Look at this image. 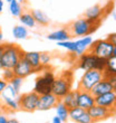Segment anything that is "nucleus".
<instances>
[{"mask_svg": "<svg viewBox=\"0 0 116 123\" xmlns=\"http://www.w3.org/2000/svg\"><path fill=\"white\" fill-rule=\"evenodd\" d=\"M74 75L70 71H64L58 77L55 78L52 86V93L61 100L69 91H71Z\"/></svg>", "mask_w": 116, "mask_h": 123, "instance_id": "1", "label": "nucleus"}, {"mask_svg": "<svg viewBox=\"0 0 116 123\" xmlns=\"http://www.w3.org/2000/svg\"><path fill=\"white\" fill-rule=\"evenodd\" d=\"M99 27V24L90 23L86 18H81L69 24L67 27L71 37H85L95 32Z\"/></svg>", "mask_w": 116, "mask_h": 123, "instance_id": "2", "label": "nucleus"}, {"mask_svg": "<svg viewBox=\"0 0 116 123\" xmlns=\"http://www.w3.org/2000/svg\"><path fill=\"white\" fill-rule=\"evenodd\" d=\"M25 52L18 45L15 44H6V49L1 56V67L13 68L17 63L23 57Z\"/></svg>", "mask_w": 116, "mask_h": 123, "instance_id": "3", "label": "nucleus"}, {"mask_svg": "<svg viewBox=\"0 0 116 123\" xmlns=\"http://www.w3.org/2000/svg\"><path fill=\"white\" fill-rule=\"evenodd\" d=\"M104 76V72L97 71V69H89L85 71V73L81 76V81L78 83V91H87L90 92V90L95 86L99 81H102Z\"/></svg>", "mask_w": 116, "mask_h": 123, "instance_id": "4", "label": "nucleus"}, {"mask_svg": "<svg viewBox=\"0 0 116 123\" xmlns=\"http://www.w3.org/2000/svg\"><path fill=\"white\" fill-rule=\"evenodd\" d=\"M55 78H56V76L54 75L52 72L44 71V74L39 75L38 77L36 78L34 91L38 94V95H44V94L52 93V86L54 81H55Z\"/></svg>", "mask_w": 116, "mask_h": 123, "instance_id": "5", "label": "nucleus"}, {"mask_svg": "<svg viewBox=\"0 0 116 123\" xmlns=\"http://www.w3.org/2000/svg\"><path fill=\"white\" fill-rule=\"evenodd\" d=\"M113 48L114 45H112L107 39H97L90 45L88 52L97 57L108 59L113 56Z\"/></svg>", "mask_w": 116, "mask_h": 123, "instance_id": "6", "label": "nucleus"}, {"mask_svg": "<svg viewBox=\"0 0 116 123\" xmlns=\"http://www.w3.org/2000/svg\"><path fill=\"white\" fill-rule=\"evenodd\" d=\"M39 95L35 91L23 93V95L18 96V103H19V110L23 112H35L37 111V103H38Z\"/></svg>", "mask_w": 116, "mask_h": 123, "instance_id": "7", "label": "nucleus"}, {"mask_svg": "<svg viewBox=\"0 0 116 123\" xmlns=\"http://www.w3.org/2000/svg\"><path fill=\"white\" fill-rule=\"evenodd\" d=\"M88 113H89V115L92 117L94 123L104 121V120H106V119H108V117H113L114 114H116L114 110H110V109H107V107L100 106L98 104H95L94 106L90 107L89 110H88Z\"/></svg>", "mask_w": 116, "mask_h": 123, "instance_id": "8", "label": "nucleus"}, {"mask_svg": "<svg viewBox=\"0 0 116 123\" xmlns=\"http://www.w3.org/2000/svg\"><path fill=\"white\" fill-rule=\"evenodd\" d=\"M59 98L56 97L52 93L39 95L38 103H37V111H48L52 107H55L59 102Z\"/></svg>", "mask_w": 116, "mask_h": 123, "instance_id": "9", "label": "nucleus"}, {"mask_svg": "<svg viewBox=\"0 0 116 123\" xmlns=\"http://www.w3.org/2000/svg\"><path fill=\"white\" fill-rule=\"evenodd\" d=\"M95 104H98L100 106L114 110L116 113V92L110 91L108 93L95 96Z\"/></svg>", "mask_w": 116, "mask_h": 123, "instance_id": "10", "label": "nucleus"}, {"mask_svg": "<svg viewBox=\"0 0 116 123\" xmlns=\"http://www.w3.org/2000/svg\"><path fill=\"white\" fill-rule=\"evenodd\" d=\"M97 56H95L92 53L87 52L78 57L77 61V67L83 71H89V69H95Z\"/></svg>", "mask_w": 116, "mask_h": 123, "instance_id": "11", "label": "nucleus"}, {"mask_svg": "<svg viewBox=\"0 0 116 123\" xmlns=\"http://www.w3.org/2000/svg\"><path fill=\"white\" fill-rule=\"evenodd\" d=\"M104 12H105V8L95 5V6L90 7L85 11L84 13V18H86L87 20H89L90 23L94 24H99L102 23V19L104 17Z\"/></svg>", "mask_w": 116, "mask_h": 123, "instance_id": "12", "label": "nucleus"}, {"mask_svg": "<svg viewBox=\"0 0 116 123\" xmlns=\"http://www.w3.org/2000/svg\"><path fill=\"white\" fill-rule=\"evenodd\" d=\"M12 69H13V73H15V76H18V77H21V78H26L28 77L29 75H31L32 73H35L32 67L29 65V63L23 57L17 63V65Z\"/></svg>", "mask_w": 116, "mask_h": 123, "instance_id": "13", "label": "nucleus"}, {"mask_svg": "<svg viewBox=\"0 0 116 123\" xmlns=\"http://www.w3.org/2000/svg\"><path fill=\"white\" fill-rule=\"evenodd\" d=\"M94 105H95V96L93 94L87 91H79V94H78V106L88 111Z\"/></svg>", "mask_w": 116, "mask_h": 123, "instance_id": "14", "label": "nucleus"}, {"mask_svg": "<svg viewBox=\"0 0 116 123\" xmlns=\"http://www.w3.org/2000/svg\"><path fill=\"white\" fill-rule=\"evenodd\" d=\"M23 58L29 63V65L32 67L35 73L44 69L41 63H40V53L39 52H25Z\"/></svg>", "mask_w": 116, "mask_h": 123, "instance_id": "15", "label": "nucleus"}, {"mask_svg": "<svg viewBox=\"0 0 116 123\" xmlns=\"http://www.w3.org/2000/svg\"><path fill=\"white\" fill-rule=\"evenodd\" d=\"M93 38L90 36H85V37H81V39L76 40V52H75L74 55L76 57H79L83 54L88 52L90 45L93 44Z\"/></svg>", "mask_w": 116, "mask_h": 123, "instance_id": "16", "label": "nucleus"}, {"mask_svg": "<svg viewBox=\"0 0 116 123\" xmlns=\"http://www.w3.org/2000/svg\"><path fill=\"white\" fill-rule=\"evenodd\" d=\"M110 91H113V87H112L110 83L108 82V80L105 77V78H103L102 81L98 82V83L90 90V93L93 94L94 96H98V95L108 93V92H110Z\"/></svg>", "mask_w": 116, "mask_h": 123, "instance_id": "17", "label": "nucleus"}, {"mask_svg": "<svg viewBox=\"0 0 116 123\" xmlns=\"http://www.w3.org/2000/svg\"><path fill=\"white\" fill-rule=\"evenodd\" d=\"M78 94H79L78 90H71V91L68 92L60 101L69 110H71V109L78 106Z\"/></svg>", "mask_w": 116, "mask_h": 123, "instance_id": "18", "label": "nucleus"}, {"mask_svg": "<svg viewBox=\"0 0 116 123\" xmlns=\"http://www.w3.org/2000/svg\"><path fill=\"white\" fill-rule=\"evenodd\" d=\"M69 37H71L70 34H69L67 28H65V29H59L52 32V34H49L47 36V39L59 43V42H65V40H69Z\"/></svg>", "mask_w": 116, "mask_h": 123, "instance_id": "19", "label": "nucleus"}, {"mask_svg": "<svg viewBox=\"0 0 116 123\" xmlns=\"http://www.w3.org/2000/svg\"><path fill=\"white\" fill-rule=\"evenodd\" d=\"M2 97V101L6 107H8L11 111H18L19 110V103H18V98H15L11 95H7L5 92L0 94Z\"/></svg>", "mask_w": 116, "mask_h": 123, "instance_id": "20", "label": "nucleus"}, {"mask_svg": "<svg viewBox=\"0 0 116 123\" xmlns=\"http://www.w3.org/2000/svg\"><path fill=\"white\" fill-rule=\"evenodd\" d=\"M55 109H56L57 117H59L63 122H67V120L69 119V109H68L61 101L58 102L57 105L55 106Z\"/></svg>", "mask_w": 116, "mask_h": 123, "instance_id": "21", "label": "nucleus"}, {"mask_svg": "<svg viewBox=\"0 0 116 123\" xmlns=\"http://www.w3.org/2000/svg\"><path fill=\"white\" fill-rule=\"evenodd\" d=\"M19 20L23 26L29 27V28H34L36 26V24H37L34 16H32L31 11H23V13L19 17Z\"/></svg>", "mask_w": 116, "mask_h": 123, "instance_id": "22", "label": "nucleus"}, {"mask_svg": "<svg viewBox=\"0 0 116 123\" xmlns=\"http://www.w3.org/2000/svg\"><path fill=\"white\" fill-rule=\"evenodd\" d=\"M31 13H32V16H34V18H35L36 23L41 25V26H47L49 24V21H50L49 18L47 17V15L45 12H42L41 10L34 9V10H31Z\"/></svg>", "mask_w": 116, "mask_h": 123, "instance_id": "23", "label": "nucleus"}, {"mask_svg": "<svg viewBox=\"0 0 116 123\" xmlns=\"http://www.w3.org/2000/svg\"><path fill=\"white\" fill-rule=\"evenodd\" d=\"M12 36L16 39H26L28 37V30L23 25H17L12 28Z\"/></svg>", "mask_w": 116, "mask_h": 123, "instance_id": "24", "label": "nucleus"}, {"mask_svg": "<svg viewBox=\"0 0 116 123\" xmlns=\"http://www.w3.org/2000/svg\"><path fill=\"white\" fill-rule=\"evenodd\" d=\"M9 11L13 17H20V15L23 13L21 3L18 2V0H11L9 2Z\"/></svg>", "mask_w": 116, "mask_h": 123, "instance_id": "25", "label": "nucleus"}, {"mask_svg": "<svg viewBox=\"0 0 116 123\" xmlns=\"http://www.w3.org/2000/svg\"><path fill=\"white\" fill-rule=\"evenodd\" d=\"M113 74H116V57L112 56L107 59V66L106 69L104 71V76L107 77V76Z\"/></svg>", "mask_w": 116, "mask_h": 123, "instance_id": "26", "label": "nucleus"}, {"mask_svg": "<svg viewBox=\"0 0 116 123\" xmlns=\"http://www.w3.org/2000/svg\"><path fill=\"white\" fill-rule=\"evenodd\" d=\"M0 77L9 83V82L15 77L13 69L12 68H1V69H0Z\"/></svg>", "mask_w": 116, "mask_h": 123, "instance_id": "27", "label": "nucleus"}, {"mask_svg": "<svg viewBox=\"0 0 116 123\" xmlns=\"http://www.w3.org/2000/svg\"><path fill=\"white\" fill-rule=\"evenodd\" d=\"M85 111L86 110H84V109H81V107H79V106L71 109V110H69V119H70L71 121L76 122V121L81 117V115L84 113Z\"/></svg>", "mask_w": 116, "mask_h": 123, "instance_id": "28", "label": "nucleus"}, {"mask_svg": "<svg viewBox=\"0 0 116 123\" xmlns=\"http://www.w3.org/2000/svg\"><path fill=\"white\" fill-rule=\"evenodd\" d=\"M58 46H60L63 48H66L67 50L71 53V54H75L76 52V42H70V40H65V42H59L57 43Z\"/></svg>", "mask_w": 116, "mask_h": 123, "instance_id": "29", "label": "nucleus"}, {"mask_svg": "<svg viewBox=\"0 0 116 123\" xmlns=\"http://www.w3.org/2000/svg\"><path fill=\"white\" fill-rule=\"evenodd\" d=\"M52 62V54L49 52H42L40 53V63H41L42 67L46 68L50 65Z\"/></svg>", "mask_w": 116, "mask_h": 123, "instance_id": "30", "label": "nucleus"}, {"mask_svg": "<svg viewBox=\"0 0 116 123\" xmlns=\"http://www.w3.org/2000/svg\"><path fill=\"white\" fill-rule=\"evenodd\" d=\"M23 80L25 78H21V77H18V76H15V77L11 80V81L9 82V84L12 86L15 90H16L17 92H19L20 87H21V85H23Z\"/></svg>", "mask_w": 116, "mask_h": 123, "instance_id": "31", "label": "nucleus"}, {"mask_svg": "<svg viewBox=\"0 0 116 123\" xmlns=\"http://www.w3.org/2000/svg\"><path fill=\"white\" fill-rule=\"evenodd\" d=\"M76 123H94V121L92 119V117L89 115V113H88V111H85L81 115V117L76 121Z\"/></svg>", "mask_w": 116, "mask_h": 123, "instance_id": "32", "label": "nucleus"}, {"mask_svg": "<svg viewBox=\"0 0 116 123\" xmlns=\"http://www.w3.org/2000/svg\"><path fill=\"white\" fill-rule=\"evenodd\" d=\"M106 78L108 80V82L110 83V85H112V87H113V91L116 92V74L110 75V76H107Z\"/></svg>", "mask_w": 116, "mask_h": 123, "instance_id": "33", "label": "nucleus"}, {"mask_svg": "<svg viewBox=\"0 0 116 123\" xmlns=\"http://www.w3.org/2000/svg\"><path fill=\"white\" fill-rule=\"evenodd\" d=\"M106 39L112 44V45L116 46V32H112V34H110V35L107 36Z\"/></svg>", "mask_w": 116, "mask_h": 123, "instance_id": "34", "label": "nucleus"}, {"mask_svg": "<svg viewBox=\"0 0 116 123\" xmlns=\"http://www.w3.org/2000/svg\"><path fill=\"white\" fill-rule=\"evenodd\" d=\"M7 86H8V82H6L5 80H2V78L0 77V94L6 91Z\"/></svg>", "mask_w": 116, "mask_h": 123, "instance_id": "35", "label": "nucleus"}, {"mask_svg": "<svg viewBox=\"0 0 116 123\" xmlns=\"http://www.w3.org/2000/svg\"><path fill=\"white\" fill-rule=\"evenodd\" d=\"M5 49H6V44H0V57L2 56Z\"/></svg>", "mask_w": 116, "mask_h": 123, "instance_id": "36", "label": "nucleus"}, {"mask_svg": "<svg viewBox=\"0 0 116 123\" xmlns=\"http://www.w3.org/2000/svg\"><path fill=\"white\" fill-rule=\"evenodd\" d=\"M52 123H63V121L59 119V117L56 115V117H52Z\"/></svg>", "mask_w": 116, "mask_h": 123, "instance_id": "37", "label": "nucleus"}, {"mask_svg": "<svg viewBox=\"0 0 116 123\" xmlns=\"http://www.w3.org/2000/svg\"><path fill=\"white\" fill-rule=\"evenodd\" d=\"M0 123H8V119L5 115H0Z\"/></svg>", "mask_w": 116, "mask_h": 123, "instance_id": "38", "label": "nucleus"}, {"mask_svg": "<svg viewBox=\"0 0 116 123\" xmlns=\"http://www.w3.org/2000/svg\"><path fill=\"white\" fill-rule=\"evenodd\" d=\"M3 10V0H0V13L2 12Z\"/></svg>", "mask_w": 116, "mask_h": 123, "instance_id": "39", "label": "nucleus"}, {"mask_svg": "<svg viewBox=\"0 0 116 123\" xmlns=\"http://www.w3.org/2000/svg\"><path fill=\"white\" fill-rule=\"evenodd\" d=\"M8 123H19V122H18L16 119H9V120H8Z\"/></svg>", "mask_w": 116, "mask_h": 123, "instance_id": "40", "label": "nucleus"}, {"mask_svg": "<svg viewBox=\"0 0 116 123\" xmlns=\"http://www.w3.org/2000/svg\"><path fill=\"white\" fill-rule=\"evenodd\" d=\"M112 17H113V18H114V20H116V12H115V11H114V10H113V11H112Z\"/></svg>", "mask_w": 116, "mask_h": 123, "instance_id": "41", "label": "nucleus"}, {"mask_svg": "<svg viewBox=\"0 0 116 123\" xmlns=\"http://www.w3.org/2000/svg\"><path fill=\"white\" fill-rule=\"evenodd\" d=\"M113 56L116 57V46H114V48H113Z\"/></svg>", "mask_w": 116, "mask_h": 123, "instance_id": "42", "label": "nucleus"}, {"mask_svg": "<svg viewBox=\"0 0 116 123\" xmlns=\"http://www.w3.org/2000/svg\"><path fill=\"white\" fill-rule=\"evenodd\" d=\"M2 39H3V35H2V32H1V30H0V44L2 42Z\"/></svg>", "mask_w": 116, "mask_h": 123, "instance_id": "43", "label": "nucleus"}, {"mask_svg": "<svg viewBox=\"0 0 116 123\" xmlns=\"http://www.w3.org/2000/svg\"><path fill=\"white\" fill-rule=\"evenodd\" d=\"M18 2L19 3H25L26 2V0H18Z\"/></svg>", "mask_w": 116, "mask_h": 123, "instance_id": "44", "label": "nucleus"}, {"mask_svg": "<svg viewBox=\"0 0 116 123\" xmlns=\"http://www.w3.org/2000/svg\"><path fill=\"white\" fill-rule=\"evenodd\" d=\"M1 68L2 67H1V57H0V69H1Z\"/></svg>", "mask_w": 116, "mask_h": 123, "instance_id": "45", "label": "nucleus"}, {"mask_svg": "<svg viewBox=\"0 0 116 123\" xmlns=\"http://www.w3.org/2000/svg\"><path fill=\"white\" fill-rule=\"evenodd\" d=\"M6 1H7V2H10V1H11V0H6Z\"/></svg>", "mask_w": 116, "mask_h": 123, "instance_id": "46", "label": "nucleus"}]
</instances>
